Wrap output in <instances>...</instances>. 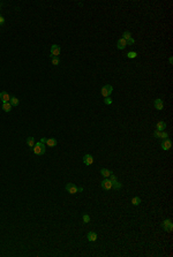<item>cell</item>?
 Listing matches in <instances>:
<instances>
[{
  "instance_id": "cell-8",
  "label": "cell",
  "mask_w": 173,
  "mask_h": 257,
  "mask_svg": "<svg viewBox=\"0 0 173 257\" xmlns=\"http://www.w3.org/2000/svg\"><path fill=\"white\" fill-rule=\"evenodd\" d=\"M66 190L69 194H76L77 193V187L74 183H67L66 184Z\"/></svg>"
},
{
  "instance_id": "cell-14",
  "label": "cell",
  "mask_w": 173,
  "mask_h": 257,
  "mask_svg": "<svg viewBox=\"0 0 173 257\" xmlns=\"http://www.w3.org/2000/svg\"><path fill=\"white\" fill-rule=\"evenodd\" d=\"M155 107H156L157 110H163V107H164V103H163V100L159 99V98L155 100Z\"/></svg>"
},
{
  "instance_id": "cell-10",
  "label": "cell",
  "mask_w": 173,
  "mask_h": 257,
  "mask_svg": "<svg viewBox=\"0 0 173 257\" xmlns=\"http://www.w3.org/2000/svg\"><path fill=\"white\" fill-rule=\"evenodd\" d=\"M127 46V43L126 40L123 39V38H119L118 39V42H116V47L119 49V50H125Z\"/></svg>"
},
{
  "instance_id": "cell-18",
  "label": "cell",
  "mask_w": 173,
  "mask_h": 257,
  "mask_svg": "<svg viewBox=\"0 0 173 257\" xmlns=\"http://www.w3.org/2000/svg\"><path fill=\"white\" fill-rule=\"evenodd\" d=\"M9 103H10V105H12V106H17L20 102H19V99H17L16 97H10Z\"/></svg>"
},
{
  "instance_id": "cell-32",
  "label": "cell",
  "mask_w": 173,
  "mask_h": 257,
  "mask_svg": "<svg viewBox=\"0 0 173 257\" xmlns=\"http://www.w3.org/2000/svg\"><path fill=\"white\" fill-rule=\"evenodd\" d=\"M169 61H170V64H171V65H172V62H173V58H172V57H171V58H170V59H169Z\"/></svg>"
},
{
  "instance_id": "cell-25",
  "label": "cell",
  "mask_w": 173,
  "mask_h": 257,
  "mask_svg": "<svg viewBox=\"0 0 173 257\" xmlns=\"http://www.w3.org/2000/svg\"><path fill=\"white\" fill-rule=\"evenodd\" d=\"M89 221H90V216H89V214H83V223L88 224Z\"/></svg>"
},
{
  "instance_id": "cell-31",
  "label": "cell",
  "mask_w": 173,
  "mask_h": 257,
  "mask_svg": "<svg viewBox=\"0 0 173 257\" xmlns=\"http://www.w3.org/2000/svg\"><path fill=\"white\" fill-rule=\"evenodd\" d=\"M77 191H80V193H81V191H83V188H82V187L77 188Z\"/></svg>"
},
{
  "instance_id": "cell-27",
  "label": "cell",
  "mask_w": 173,
  "mask_h": 257,
  "mask_svg": "<svg viewBox=\"0 0 173 257\" xmlns=\"http://www.w3.org/2000/svg\"><path fill=\"white\" fill-rule=\"evenodd\" d=\"M160 133H162V131H159V130H155V133H153V136L156 137V138H159L160 137Z\"/></svg>"
},
{
  "instance_id": "cell-16",
  "label": "cell",
  "mask_w": 173,
  "mask_h": 257,
  "mask_svg": "<svg viewBox=\"0 0 173 257\" xmlns=\"http://www.w3.org/2000/svg\"><path fill=\"white\" fill-rule=\"evenodd\" d=\"M100 174H102L104 178H110L111 171L107 170V168H102V170H100Z\"/></svg>"
},
{
  "instance_id": "cell-20",
  "label": "cell",
  "mask_w": 173,
  "mask_h": 257,
  "mask_svg": "<svg viewBox=\"0 0 173 257\" xmlns=\"http://www.w3.org/2000/svg\"><path fill=\"white\" fill-rule=\"evenodd\" d=\"M122 187V184H121V182H119V181H114V182H112V188H114V189H120V188Z\"/></svg>"
},
{
  "instance_id": "cell-9",
  "label": "cell",
  "mask_w": 173,
  "mask_h": 257,
  "mask_svg": "<svg viewBox=\"0 0 173 257\" xmlns=\"http://www.w3.org/2000/svg\"><path fill=\"white\" fill-rule=\"evenodd\" d=\"M83 163L86 164V166H89V165H91V164L93 163V157L91 156V154H84L83 156Z\"/></svg>"
},
{
  "instance_id": "cell-13",
  "label": "cell",
  "mask_w": 173,
  "mask_h": 257,
  "mask_svg": "<svg viewBox=\"0 0 173 257\" xmlns=\"http://www.w3.org/2000/svg\"><path fill=\"white\" fill-rule=\"evenodd\" d=\"M164 129H166V124H165V121L160 120L157 122V130H159V131H163Z\"/></svg>"
},
{
  "instance_id": "cell-1",
  "label": "cell",
  "mask_w": 173,
  "mask_h": 257,
  "mask_svg": "<svg viewBox=\"0 0 173 257\" xmlns=\"http://www.w3.org/2000/svg\"><path fill=\"white\" fill-rule=\"evenodd\" d=\"M32 150H33V154H35L42 156V154H45V144L42 143V142H37L32 147Z\"/></svg>"
},
{
  "instance_id": "cell-2",
  "label": "cell",
  "mask_w": 173,
  "mask_h": 257,
  "mask_svg": "<svg viewBox=\"0 0 173 257\" xmlns=\"http://www.w3.org/2000/svg\"><path fill=\"white\" fill-rule=\"evenodd\" d=\"M112 91H113V87L111 85V84H106V85H104L103 88H102V96L103 97H110L111 94H112Z\"/></svg>"
},
{
  "instance_id": "cell-26",
  "label": "cell",
  "mask_w": 173,
  "mask_h": 257,
  "mask_svg": "<svg viewBox=\"0 0 173 257\" xmlns=\"http://www.w3.org/2000/svg\"><path fill=\"white\" fill-rule=\"evenodd\" d=\"M104 103L106 104V105H111V104H112V98H110V97H106V98H105V100H104Z\"/></svg>"
},
{
  "instance_id": "cell-15",
  "label": "cell",
  "mask_w": 173,
  "mask_h": 257,
  "mask_svg": "<svg viewBox=\"0 0 173 257\" xmlns=\"http://www.w3.org/2000/svg\"><path fill=\"white\" fill-rule=\"evenodd\" d=\"M46 145L47 147H56V145H57V140H56V138H47Z\"/></svg>"
},
{
  "instance_id": "cell-22",
  "label": "cell",
  "mask_w": 173,
  "mask_h": 257,
  "mask_svg": "<svg viewBox=\"0 0 173 257\" xmlns=\"http://www.w3.org/2000/svg\"><path fill=\"white\" fill-rule=\"evenodd\" d=\"M127 57L129 58V59H135V58L137 57V53L136 52H128V53H127Z\"/></svg>"
},
{
  "instance_id": "cell-3",
  "label": "cell",
  "mask_w": 173,
  "mask_h": 257,
  "mask_svg": "<svg viewBox=\"0 0 173 257\" xmlns=\"http://www.w3.org/2000/svg\"><path fill=\"white\" fill-rule=\"evenodd\" d=\"M162 226H163L164 231H166V232H172V230H173V224H172V220H171V219L164 220Z\"/></svg>"
},
{
  "instance_id": "cell-7",
  "label": "cell",
  "mask_w": 173,
  "mask_h": 257,
  "mask_svg": "<svg viewBox=\"0 0 173 257\" xmlns=\"http://www.w3.org/2000/svg\"><path fill=\"white\" fill-rule=\"evenodd\" d=\"M160 147H162V149L165 151L170 150L171 147H172V142H171L169 138H166V140H163V142H162V144H160Z\"/></svg>"
},
{
  "instance_id": "cell-4",
  "label": "cell",
  "mask_w": 173,
  "mask_h": 257,
  "mask_svg": "<svg viewBox=\"0 0 173 257\" xmlns=\"http://www.w3.org/2000/svg\"><path fill=\"white\" fill-rule=\"evenodd\" d=\"M122 38L125 40H126L127 44H129V45H133V44H135V40L132 38V35H130L129 31H125L122 35Z\"/></svg>"
},
{
  "instance_id": "cell-30",
  "label": "cell",
  "mask_w": 173,
  "mask_h": 257,
  "mask_svg": "<svg viewBox=\"0 0 173 257\" xmlns=\"http://www.w3.org/2000/svg\"><path fill=\"white\" fill-rule=\"evenodd\" d=\"M40 142H42V143H46V138H45V137H43V138H40Z\"/></svg>"
},
{
  "instance_id": "cell-6",
  "label": "cell",
  "mask_w": 173,
  "mask_h": 257,
  "mask_svg": "<svg viewBox=\"0 0 173 257\" xmlns=\"http://www.w3.org/2000/svg\"><path fill=\"white\" fill-rule=\"evenodd\" d=\"M60 51H61V49L59 45H57V44L52 45L51 46V57H58L60 54Z\"/></svg>"
},
{
  "instance_id": "cell-23",
  "label": "cell",
  "mask_w": 173,
  "mask_h": 257,
  "mask_svg": "<svg viewBox=\"0 0 173 257\" xmlns=\"http://www.w3.org/2000/svg\"><path fill=\"white\" fill-rule=\"evenodd\" d=\"M52 64L54 65V66H58V65L60 64V60L58 57H52Z\"/></svg>"
},
{
  "instance_id": "cell-19",
  "label": "cell",
  "mask_w": 173,
  "mask_h": 257,
  "mask_svg": "<svg viewBox=\"0 0 173 257\" xmlns=\"http://www.w3.org/2000/svg\"><path fill=\"white\" fill-rule=\"evenodd\" d=\"M27 144L29 145L30 148H32L33 145H35V138H33V137H31V136L28 137V138H27Z\"/></svg>"
},
{
  "instance_id": "cell-29",
  "label": "cell",
  "mask_w": 173,
  "mask_h": 257,
  "mask_svg": "<svg viewBox=\"0 0 173 257\" xmlns=\"http://www.w3.org/2000/svg\"><path fill=\"white\" fill-rule=\"evenodd\" d=\"M3 23H5V19H3V16L0 15V26H2Z\"/></svg>"
},
{
  "instance_id": "cell-21",
  "label": "cell",
  "mask_w": 173,
  "mask_h": 257,
  "mask_svg": "<svg viewBox=\"0 0 173 257\" xmlns=\"http://www.w3.org/2000/svg\"><path fill=\"white\" fill-rule=\"evenodd\" d=\"M141 203V198L140 197H134L133 200H132V204H133V205H139V204Z\"/></svg>"
},
{
  "instance_id": "cell-33",
  "label": "cell",
  "mask_w": 173,
  "mask_h": 257,
  "mask_svg": "<svg viewBox=\"0 0 173 257\" xmlns=\"http://www.w3.org/2000/svg\"><path fill=\"white\" fill-rule=\"evenodd\" d=\"M0 9H1V3H0Z\"/></svg>"
},
{
  "instance_id": "cell-12",
  "label": "cell",
  "mask_w": 173,
  "mask_h": 257,
  "mask_svg": "<svg viewBox=\"0 0 173 257\" xmlns=\"http://www.w3.org/2000/svg\"><path fill=\"white\" fill-rule=\"evenodd\" d=\"M86 239L90 242H95V241H97V234L95 232H89L88 235H86Z\"/></svg>"
},
{
  "instance_id": "cell-11",
  "label": "cell",
  "mask_w": 173,
  "mask_h": 257,
  "mask_svg": "<svg viewBox=\"0 0 173 257\" xmlns=\"http://www.w3.org/2000/svg\"><path fill=\"white\" fill-rule=\"evenodd\" d=\"M10 97L9 95L7 94L6 91H2V92H0V100L2 102V103H7V102H9Z\"/></svg>"
},
{
  "instance_id": "cell-17",
  "label": "cell",
  "mask_w": 173,
  "mask_h": 257,
  "mask_svg": "<svg viewBox=\"0 0 173 257\" xmlns=\"http://www.w3.org/2000/svg\"><path fill=\"white\" fill-rule=\"evenodd\" d=\"M2 110L5 111V112H9V111L12 110V105H10L9 102H7V103H2Z\"/></svg>"
},
{
  "instance_id": "cell-5",
  "label": "cell",
  "mask_w": 173,
  "mask_h": 257,
  "mask_svg": "<svg viewBox=\"0 0 173 257\" xmlns=\"http://www.w3.org/2000/svg\"><path fill=\"white\" fill-rule=\"evenodd\" d=\"M100 186H102V188H103V189H105V190H110L111 188H112V182H111L110 179L105 178V179L102 181Z\"/></svg>"
},
{
  "instance_id": "cell-24",
  "label": "cell",
  "mask_w": 173,
  "mask_h": 257,
  "mask_svg": "<svg viewBox=\"0 0 173 257\" xmlns=\"http://www.w3.org/2000/svg\"><path fill=\"white\" fill-rule=\"evenodd\" d=\"M159 138H163V140H166V138H169V134L166 133V131H162V133H160V137Z\"/></svg>"
},
{
  "instance_id": "cell-28",
  "label": "cell",
  "mask_w": 173,
  "mask_h": 257,
  "mask_svg": "<svg viewBox=\"0 0 173 257\" xmlns=\"http://www.w3.org/2000/svg\"><path fill=\"white\" fill-rule=\"evenodd\" d=\"M110 177H111V179H110V180H111V182H114V181H116V178H115V175H113V174L111 173V175H110Z\"/></svg>"
}]
</instances>
